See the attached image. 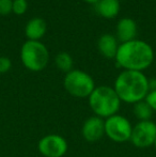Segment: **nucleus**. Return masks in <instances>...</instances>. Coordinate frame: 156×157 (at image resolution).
Instances as JSON below:
<instances>
[{"mask_svg":"<svg viewBox=\"0 0 156 157\" xmlns=\"http://www.w3.org/2000/svg\"><path fill=\"white\" fill-rule=\"evenodd\" d=\"M115 60L124 71L143 72L154 61V50L146 42L135 39L119 45Z\"/></svg>","mask_w":156,"mask_h":157,"instance_id":"1","label":"nucleus"},{"mask_svg":"<svg viewBox=\"0 0 156 157\" xmlns=\"http://www.w3.org/2000/svg\"><path fill=\"white\" fill-rule=\"evenodd\" d=\"M113 89L121 101L134 105L138 101H144L150 92L149 78L143 72L123 71L116 78Z\"/></svg>","mask_w":156,"mask_h":157,"instance_id":"2","label":"nucleus"},{"mask_svg":"<svg viewBox=\"0 0 156 157\" xmlns=\"http://www.w3.org/2000/svg\"><path fill=\"white\" fill-rule=\"evenodd\" d=\"M88 98L92 111L102 119L117 114L122 103L115 89L109 86L95 87Z\"/></svg>","mask_w":156,"mask_h":157,"instance_id":"3","label":"nucleus"},{"mask_svg":"<svg viewBox=\"0 0 156 157\" xmlns=\"http://www.w3.org/2000/svg\"><path fill=\"white\" fill-rule=\"evenodd\" d=\"M21 60L27 70L41 72L48 64L49 52L42 42L28 40L21 48Z\"/></svg>","mask_w":156,"mask_h":157,"instance_id":"4","label":"nucleus"},{"mask_svg":"<svg viewBox=\"0 0 156 157\" xmlns=\"http://www.w3.org/2000/svg\"><path fill=\"white\" fill-rule=\"evenodd\" d=\"M63 86L67 93L77 98L89 97L95 89L93 78L81 70H72L71 72L67 73Z\"/></svg>","mask_w":156,"mask_h":157,"instance_id":"5","label":"nucleus"},{"mask_svg":"<svg viewBox=\"0 0 156 157\" xmlns=\"http://www.w3.org/2000/svg\"><path fill=\"white\" fill-rule=\"evenodd\" d=\"M133 126L125 117L115 114L105 120V135L111 141L124 143L131 140Z\"/></svg>","mask_w":156,"mask_h":157,"instance_id":"6","label":"nucleus"},{"mask_svg":"<svg viewBox=\"0 0 156 157\" xmlns=\"http://www.w3.org/2000/svg\"><path fill=\"white\" fill-rule=\"evenodd\" d=\"M156 140V124L152 121H141L133 127L131 141L138 149L154 145Z\"/></svg>","mask_w":156,"mask_h":157,"instance_id":"7","label":"nucleus"},{"mask_svg":"<svg viewBox=\"0 0 156 157\" xmlns=\"http://www.w3.org/2000/svg\"><path fill=\"white\" fill-rule=\"evenodd\" d=\"M69 144L65 138L57 134L46 135L40 139L38 150L44 157H63L67 154Z\"/></svg>","mask_w":156,"mask_h":157,"instance_id":"8","label":"nucleus"},{"mask_svg":"<svg viewBox=\"0 0 156 157\" xmlns=\"http://www.w3.org/2000/svg\"><path fill=\"white\" fill-rule=\"evenodd\" d=\"M81 135L88 142H96L105 135V120L97 116L88 118L83 122Z\"/></svg>","mask_w":156,"mask_h":157,"instance_id":"9","label":"nucleus"},{"mask_svg":"<svg viewBox=\"0 0 156 157\" xmlns=\"http://www.w3.org/2000/svg\"><path fill=\"white\" fill-rule=\"evenodd\" d=\"M137 35V24L129 17L121 18L117 24V40L121 43L133 41Z\"/></svg>","mask_w":156,"mask_h":157,"instance_id":"10","label":"nucleus"},{"mask_svg":"<svg viewBox=\"0 0 156 157\" xmlns=\"http://www.w3.org/2000/svg\"><path fill=\"white\" fill-rule=\"evenodd\" d=\"M97 48L103 57L107 59H115L118 52V40L109 33L101 35L97 41Z\"/></svg>","mask_w":156,"mask_h":157,"instance_id":"11","label":"nucleus"},{"mask_svg":"<svg viewBox=\"0 0 156 157\" xmlns=\"http://www.w3.org/2000/svg\"><path fill=\"white\" fill-rule=\"evenodd\" d=\"M46 29V21L41 17H34L30 19L25 27V35L29 41H39L40 39L45 35Z\"/></svg>","mask_w":156,"mask_h":157,"instance_id":"12","label":"nucleus"},{"mask_svg":"<svg viewBox=\"0 0 156 157\" xmlns=\"http://www.w3.org/2000/svg\"><path fill=\"white\" fill-rule=\"evenodd\" d=\"M95 6V11L100 16L106 19L115 18L120 12V0H100Z\"/></svg>","mask_w":156,"mask_h":157,"instance_id":"13","label":"nucleus"},{"mask_svg":"<svg viewBox=\"0 0 156 157\" xmlns=\"http://www.w3.org/2000/svg\"><path fill=\"white\" fill-rule=\"evenodd\" d=\"M133 112L134 116L139 120V122H141V121H150L153 114V109L149 106V104L146 101H141L134 104Z\"/></svg>","mask_w":156,"mask_h":157,"instance_id":"14","label":"nucleus"},{"mask_svg":"<svg viewBox=\"0 0 156 157\" xmlns=\"http://www.w3.org/2000/svg\"><path fill=\"white\" fill-rule=\"evenodd\" d=\"M55 63L58 70L64 73H69L73 70V58L67 52H59L55 58Z\"/></svg>","mask_w":156,"mask_h":157,"instance_id":"15","label":"nucleus"},{"mask_svg":"<svg viewBox=\"0 0 156 157\" xmlns=\"http://www.w3.org/2000/svg\"><path fill=\"white\" fill-rule=\"evenodd\" d=\"M28 10V2L27 0H13V8L12 13L16 15H24Z\"/></svg>","mask_w":156,"mask_h":157,"instance_id":"16","label":"nucleus"},{"mask_svg":"<svg viewBox=\"0 0 156 157\" xmlns=\"http://www.w3.org/2000/svg\"><path fill=\"white\" fill-rule=\"evenodd\" d=\"M13 0H0V15L6 16L12 13Z\"/></svg>","mask_w":156,"mask_h":157,"instance_id":"17","label":"nucleus"},{"mask_svg":"<svg viewBox=\"0 0 156 157\" xmlns=\"http://www.w3.org/2000/svg\"><path fill=\"white\" fill-rule=\"evenodd\" d=\"M12 67V61L8 57H0V74H6Z\"/></svg>","mask_w":156,"mask_h":157,"instance_id":"18","label":"nucleus"},{"mask_svg":"<svg viewBox=\"0 0 156 157\" xmlns=\"http://www.w3.org/2000/svg\"><path fill=\"white\" fill-rule=\"evenodd\" d=\"M144 101L149 104V106L152 108L153 111H156V90H152L149 92Z\"/></svg>","mask_w":156,"mask_h":157,"instance_id":"19","label":"nucleus"},{"mask_svg":"<svg viewBox=\"0 0 156 157\" xmlns=\"http://www.w3.org/2000/svg\"><path fill=\"white\" fill-rule=\"evenodd\" d=\"M149 88H150V91L156 90V79L155 78L149 79Z\"/></svg>","mask_w":156,"mask_h":157,"instance_id":"20","label":"nucleus"},{"mask_svg":"<svg viewBox=\"0 0 156 157\" xmlns=\"http://www.w3.org/2000/svg\"><path fill=\"white\" fill-rule=\"evenodd\" d=\"M85 2H87V3H90V4H96L100 0H83Z\"/></svg>","mask_w":156,"mask_h":157,"instance_id":"21","label":"nucleus"},{"mask_svg":"<svg viewBox=\"0 0 156 157\" xmlns=\"http://www.w3.org/2000/svg\"><path fill=\"white\" fill-rule=\"evenodd\" d=\"M154 147H155V149H156V140H155V143H154Z\"/></svg>","mask_w":156,"mask_h":157,"instance_id":"22","label":"nucleus"}]
</instances>
